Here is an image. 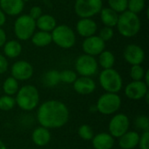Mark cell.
<instances>
[{
	"instance_id": "6da1fadb",
	"label": "cell",
	"mask_w": 149,
	"mask_h": 149,
	"mask_svg": "<svg viewBox=\"0 0 149 149\" xmlns=\"http://www.w3.org/2000/svg\"><path fill=\"white\" fill-rule=\"evenodd\" d=\"M38 120L45 128H58L65 125L69 119L66 106L58 100H48L38 110Z\"/></svg>"
},
{
	"instance_id": "7a4b0ae2",
	"label": "cell",
	"mask_w": 149,
	"mask_h": 149,
	"mask_svg": "<svg viewBox=\"0 0 149 149\" xmlns=\"http://www.w3.org/2000/svg\"><path fill=\"white\" fill-rule=\"evenodd\" d=\"M116 26L119 32L123 37L132 38L140 31L141 23L137 14L129 10H125L119 15Z\"/></svg>"
},
{
	"instance_id": "3957f363",
	"label": "cell",
	"mask_w": 149,
	"mask_h": 149,
	"mask_svg": "<svg viewBox=\"0 0 149 149\" xmlns=\"http://www.w3.org/2000/svg\"><path fill=\"white\" fill-rule=\"evenodd\" d=\"M15 100L21 109L24 111L33 110L37 107L39 101L38 89L31 85L24 86L17 91Z\"/></svg>"
},
{
	"instance_id": "277c9868",
	"label": "cell",
	"mask_w": 149,
	"mask_h": 149,
	"mask_svg": "<svg viewBox=\"0 0 149 149\" xmlns=\"http://www.w3.org/2000/svg\"><path fill=\"white\" fill-rule=\"evenodd\" d=\"M52 40L59 47L69 49L76 42V36L72 29L65 24L57 25L52 31Z\"/></svg>"
},
{
	"instance_id": "5b68a950",
	"label": "cell",
	"mask_w": 149,
	"mask_h": 149,
	"mask_svg": "<svg viewBox=\"0 0 149 149\" xmlns=\"http://www.w3.org/2000/svg\"><path fill=\"white\" fill-rule=\"evenodd\" d=\"M100 83L105 91L111 93H116L120 92L123 84L121 76L116 70L113 68L104 69L100 72Z\"/></svg>"
},
{
	"instance_id": "8992f818",
	"label": "cell",
	"mask_w": 149,
	"mask_h": 149,
	"mask_svg": "<svg viewBox=\"0 0 149 149\" xmlns=\"http://www.w3.org/2000/svg\"><path fill=\"white\" fill-rule=\"evenodd\" d=\"M36 21L29 15H21L14 23V32L19 40H28L34 34Z\"/></svg>"
},
{
	"instance_id": "52a82bcc",
	"label": "cell",
	"mask_w": 149,
	"mask_h": 149,
	"mask_svg": "<svg viewBox=\"0 0 149 149\" xmlns=\"http://www.w3.org/2000/svg\"><path fill=\"white\" fill-rule=\"evenodd\" d=\"M102 5V0H76L74 10L81 18H90L100 12Z\"/></svg>"
},
{
	"instance_id": "ba28073f",
	"label": "cell",
	"mask_w": 149,
	"mask_h": 149,
	"mask_svg": "<svg viewBox=\"0 0 149 149\" xmlns=\"http://www.w3.org/2000/svg\"><path fill=\"white\" fill-rule=\"evenodd\" d=\"M121 100L118 94L107 93L100 96L98 100L96 109L102 114L114 113L120 107Z\"/></svg>"
},
{
	"instance_id": "9c48e42d",
	"label": "cell",
	"mask_w": 149,
	"mask_h": 149,
	"mask_svg": "<svg viewBox=\"0 0 149 149\" xmlns=\"http://www.w3.org/2000/svg\"><path fill=\"white\" fill-rule=\"evenodd\" d=\"M75 67L77 72L81 76L90 77L97 72L98 63L93 56L84 54L77 58Z\"/></svg>"
},
{
	"instance_id": "30bf717a",
	"label": "cell",
	"mask_w": 149,
	"mask_h": 149,
	"mask_svg": "<svg viewBox=\"0 0 149 149\" xmlns=\"http://www.w3.org/2000/svg\"><path fill=\"white\" fill-rule=\"evenodd\" d=\"M129 124V119L127 115L123 113L116 114L109 123L110 134L113 137L120 138L128 131Z\"/></svg>"
},
{
	"instance_id": "8fae6325",
	"label": "cell",
	"mask_w": 149,
	"mask_h": 149,
	"mask_svg": "<svg viewBox=\"0 0 149 149\" xmlns=\"http://www.w3.org/2000/svg\"><path fill=\"white\" fill-rule=\"evenodd\" d=\"M105 42L99 36L95 35L86 38L82 44V48L85 53L93 57L100 55L105 50Z\"/></svg>"
},
{
	"instance_id": "7c38bea8",
	"label": "cell",
	"mask_w": 149,
	"mask_h": 149,
	"mask_svg": "<svg viewBox=\"0 0 149 149\" xmlns=\"http://www.w3.org/2000/svg\"><path fill=\"white\" fill-rule=\"evenodd\" d=\"M12 77L17 80H27L33 74V68L27 61L20 60L13 64L11 66Z\"/></svg>"
},
{
	"instance_id": "4fadbf2b",
	"label": "cell",
	"mask_w": 149,
	"mask_h": 149,
	"mask_svg": "<svg viewBox=\"0 0 149 149\" xmlns=\"http://www.w3.org/2000/svg\"><path fill=\"white\" fill-rule=\"evenodd\" d=\"M124 58L126 61L132 65H141L145 58V52L143 49L134 44L128 45L124 51Z\"/></svg>"
},
{
	"instance_id": "5bb4252c",
	"label": "cell",
	"mask_w": 149,
	"mask_h": 149,
	"mask_svg": "<svg viewBox=\"0 0 149 149\" xmlns=\"http://www.w3.org/2000/svg\"><path fill=\"white\" fill-rule=\"evenodd\" d=\"M148 86L146 85V83L141 80L133 81L126 86L125 93L127 97H128L131 100H141L143 99L148 93Z\"/></svg>"
},
{
	"instance_id": "9a60e30c",
	"label": "cell",
	"mask_w": 149,
	"mask_h": 149,
	"mask_svg": "<svg viewBox=\"0 0 149 149\" xmlns=\"http://www.w3.org/2000/svg\"><path fill=\"white\" fill-rule=\"evenodd\" d=\"M24 6L23 0H0V8L4 14L17 16L20 14Z\"/></svg>"
},
{
	"instance_id": "2e32d148",
	"label": "cell",
	"mask_w": 149,
	"mask_h": 149,
	"mask_svg": "<svg viewBox=\"0 0 149 149\" xmlns=\"http://www.w3.org/2000/svg\"><path fill=\"white\" fill-rule=\"evenodd\" d=\"M74 90L81 94V95H87L92 93L96 87L95 82L90 77H80L77 79L73 83Z\"/></svg>"
},
{
	"instance_id": "e0dca14e",
	"label": "cell",
	"mask_w": 149,
	"mask_h": 149,
	"mask_svg": "<svg viewBox=\"0 0 149 149\" xmlns=\"http://www.w3.org/2000/svg\"><path fill=\"white\" fill-rule=\"evenodd\" d=\"M97 24L91 18H81L76 25L78 33L85 38L93 36L97 31Z\"/></svg>"
},
{
	"instance_id": "ac0fdd59",
	"label": "cell",
	"mask_w": 149,
	"mask_h": 149,
	"mask_svg": "<svg viewBox=\"0 0 149 149\" xmlns=\"http://www.w3.org/2000/svg\"><path fill=\"white\" fill-rule=\"evenodd\" d=\"M113 145L114 140L110 134L101 133L93 138V146L95 149H112Z\"/></svg>"
},
{
	"instance_id": "d6986e66",
	"label": "cell",
	"mask_w": 149,
	"mask_h": 149,
	"mask_svg": "<svg viewBox=\"0 0 149 149\" xmlns=\"http://www.w3.org/2000/svg\"><path fill=\"white\" fill-rule=\"evenodd\" d=\"M140 135L138 133L131 131L127 132L120 137L119 145L122 149H134L139 143Z\"/></svg>"
},
{
	"instance_id": "ffe728a7",
	"label": "cell",
	"mask_w": 149,
	"mask_h": 149,
	"mask_svg": "<svg viewBox=\"0 0 149 149\" xmlns=\"http://www.w3.org/2000/svg\"><path fill=\"white\" fill-rule=\"evenodd\" d=\"M56 26H57L56 19L49 14L41 15L36 20V27H38L40 31H47V32L52 31V30Z\"/></svg>"
},
{
	"instance_id": "44dd1931",
	"label": "cell",
	"mask_w": 149,
	"mask_h": 149,
	"mask_svg": "<svg viewBox=\"0 0 149 149\" xmlns=\"http://www.w3.org/2000/svg\"><path fill=\"white\" fill-rule=\"evenodd\" d=\"M100 19L105 26L114 27L117 24L119 15L111 8H102L100 10Z\"/></svg>"
},
{
	"instance_id": "7402d4cb",
	"label": "cell",
	"mask_w": 149,
	"mask_h": 149,
	"mask_svg": "<svg viewBox=\"0 0 149 149\" xmlns=\"http://www.w3.org/2000/svg\"><path fill=\"white\" fill-rule=\"evenodd\" d=\"M51 140V134L47 128L45 127H38L32 133V141L33 142L39 147L45 146L49 143Z\"/></svg>"
},
{
	"instance_id": "603a6c76",
	"label": "cell",
	"mask_w": 149,
	"mask_h": 149,
	"mask_svg": "<svg viewBox=\"0 0 149 149\" xmlns=\"http://www.w3.org/2000/svg\"><path fill=\"white\" fill-rule=\"evenodd\" d=\"M22 52V45L17 40H10L6 42L3 45L4 54L10 58H17L20 55Z\"/></svg>"
},
{
	"instance_id": "cb8c5ba5",
	"label": "cell",
	"mask_w": 149,
	"mask_h": 149,
	"mask_svg": "<svg viewBox=\"0 0 149 149\" xmlns=\"http://www.w3.org/2000/svg\"><path fill=\"white\" fill-rule=\"evenodd\" d=\"M52 34L47 31H38L34 32V34L31 36V42L33 45L38 47H44L52 43Z\"/></svg>"
},
{
	"instance_id": "d4e9b609",
	"label": "cell",
	"mask_w": 149,
	"mask_h": 149,
	"mask_svg": "<svg viewBox=\"0 0 149 149\" xmlns=\"http://www.w3.org/2000/svg\"><path fill=\"white\" fill-rule=\"evenodd\" d=\"M115 62V58L114 55L109 52V51H103L100 54L99 58V63L101 67L104 69H111L113 68V65Z\"/></svg>"
},
{
	"instance_id": "484cf974",
	"label": "cell",
	"mask_w": 149,
	"mask_h": 149,
	"mask_svg": "<svg viewBox=\"0 0 149 149\" xmlns=\"http://www.w3.org/2000/svg\"><path fill=\"white\" fill-rule=\"evenodd\" d=\"M60 82L59 72L56 70L47 72L43 77V83L47 87H53Z\"/></svg>"
},
{
	"instance_id": "4316f807",
	"label": "cell",
	"mask_w": 149,
	"mask_h": 149,
	"mask_svg": "<svg viewBox=\"0 0 149 149\" xmlns=\"http://www.w3.org/2000/svg\"><path fill=\"white\" fill-rule=\"evenodd\" d=\"M3 92L7 95H9V96L14 95L18 91V83H17V80L15 79L13 77L7 78L4 80V82H3Z\"/></svg>"
},
{
	"instance_id": "83f0119b",
	"label": "cell",
	"mask_w": 149,
	"mask_h": 149,
	"mask_svg": "<svg viewBox=\"0 0 149 149\" xmlns=\"http://www.w3.org/2000/svg\"><path fill=\"white\" fill-rule=\"evenodd\" d=\"M145 6H146L145 0H128L127 2L128 10L137 15L138 13L141 12L145 9Z\"/></svg>"
},
{
	"instance_id": "f1b7e54d",
	"label": "cell",
	"mask_w": 149,
	"mask_h": 149,
	"mask_svg": "<svg viewBox=\"0 0 149 149\" xmlns=\"http://www.w3.org/2000/svg\"><path fill=\"white\" fill-rule=\"evenodd\" d=\"M109 8L113 10L117 13H121L127 9L128 0H107Z\"/></svg>"
},
{
	"instance_id": "f546056e",
	"label": "cell",
	"mask_w": 149,
	"mask_h": 149,
	"mask_svg": "<svg viewBox=\"0 0 149 149\" xmlns=\"http://www.w3.org/2000/svg\"><path fill=\"white\" fill-rule=\"evenodd\" d=\"M16 105V100L11 96L5 95L0 98V109L3 111H9Z\"/></svg>"
},
{
	"instance_id": "4dcf8cb0",
	"label": "cell",
	"mask_w": 149,
	"mask_h": 149,
	"mask_svg": "<svg viewBox=\"0 0 149 149\" xmlns=\"http://www.w3.org/2000/svg\"><path fill=\"white\" fill-rule=\"evenodd\" d=\"M145 70L141 65H133L130 71L131 78L134 79V81H140L144 79L145 75Z\"/></svg>"
},
{
	"instance_id": "1f68e13d",
	"label": "cell",
	"mask_w": 149,
	"mask_h": 149,
	"mask_svg": "<svg viewBox=\"0 0 149 149\" xmlns=\"http://www.w3.org/2000/svg\"><path fill=\"white\" fill-rule=\"evenodd\" d=\"M59 77H60V81L66 83V84H72L74 83V81L78 79L77 74L71 70H65L59 72Z\"/></svg>"
},
{
	"instance_id": "d6a6232c",
	"label": "cell",
	"mask_w": 149,
	"mask_h": 149,
	"mask_svg": "<svg viewBox=\"0 0 149 149\" xmlns=\"http://www.w3.org/2000/svg\"><path fill=\"white\" fill-rule=\"evenodd\" d=\"M79 135L86 141H90L93 138V131L92 127L88 125H82L79 128Z\"/></svg>"
},
{
	"instance_id": "836d02e7",
	"label": "cell",
	"mask_w": 149,
	"mask_h": 149,
	"mask_svg": "<svg viewBox=\"0 0 149 149\" xmlns=\"http://www.w3.org/2000/svg\"><path fill=\"white\" fill-rule=\"evenodd\" d=\"M138 129L143 130L144 132L149 131V120L146 116H139L134 122Z\"/></svg>"
},
{
	"instance_id": "e575fe53",
	"label": "cell",
	"mask_w": 149,
	"mask_h": 149,
	"mask_svg": "<svg viewBox=\"0 0 149 149\" xmlns=\"http://www.w3.org/2000/svg\"><path fill=\"white\" fill-rule=\"evenodd\" d=\"M99 37H100L104 42L110 40V39L113 37V28L107 27V26L103 27V28L100 30V31Z\"/></svg>"
},
{
	"instance_id": "d590c367",
	"label": "cell",
	"mask_w": 149,
	"mask_h": 149,
	"mask_svg": "<svg viewBox=\"0 0 149 149\" xmlns=\"http://www.w3.org/2000/svg\"><path fill=\"white\" fill-rule=\"evenodd\" d=\"M141 149H149V131H146L139 139V143Z\"/></svg>"
},
{
	"instance_id": "8d00e7d4",
	"label": "cell",
	"mask_w": 149,
	"mask_h": 149,
	"mask_svg": "<svg viewBox=\"0 0 149 149\" xmlns=\"http://www.w3.org/2000/svg\"><path fill=\"white\" fill-rule=\"evenodd\" d=\"M42 15V9L39 6H33L31 10H30V14L29 16L33 18L35 21Z\"/></svg>"
},
{
	"instance_id": "74e56055",
	"label": "cell",
	"mask_w": 149,
	"mask_h": 149,
	"mask_svg": "<svg viewBox=\"0 0 149 149\" xmlns=\"http://www.w3.org/2000/svg\"><path fill=\"white\" fill-rule=\"evenodd\" d=\"M8 61L4 56L0 54V74L4 73L8 70Z\"/></svg>"
},
{
	"instance_id": "f35d334b",
	"label": "cell",
	"mask_w": 149,
	"mask_h": 149,
	"mask_svg": "<svg viewBox=\"0 0 149 149\" xmlns=\"http://www.w3.org/2000/svg\"><path fill=\"white\" fill-rule=\"evenodd\" d=\"M5 43H6V33L4 30H3L0 27V47L3 46Z\"/></svg>"
},
{
	"instance_id": "ab89813d",
	"label": "cell",
	"mask_w": 149,
	"mask_h": 149,
	"mask_svg": "<svg viewBox=\"0 0 149 149\" xmlns=\"http://www.w3.org/2000/svg\"><path fill=\"white\" fill-rule=\"evenodd\" d=\"M6 21V17H5V14L2 11V10L0 9V27L3 26L4 24Z\"/></svg>"
},
{
	"instance_id": "60d3db41",
	"label": "cell",
	"mask_w": 149,
	"mask_h": 149,
	"mask_svg": "<svg viewBox=\"0 0 149 149\" xmlns=\"http://www.w3.org/2000/svg\"><path fill=\"white\" fill-rule=\"evenodd\" d=\"M144 78H145V80H146V85L148 86H149V71L148 70L146 72H145V75H144Z\"/></svg>"
},
{
	"instance_id": "b9f144b4",
	"label": "cell",
	"mask_w": 149,
	"mask_h": 149,
	"mask_svg": "<svg viewBox=\"0 0 149 149\" xmlns=\"http://www.w3.org/2000/svg\"><path fill=\"white\" fill-rule=\"evenodd\" d=\"M0 149H7V148L5 147V145L3 144V142L0 140Z\"/></svg>"
},
{
	"instance_id": "7bdbcfd3",
	"label": "cell",
	"mask_w": 149,
	"mask_h": 149,
	"mask_svg": "<svg viewBox=\"0 0 149 149\" xmlns=\"http://www.w3.org/2000/svg\"><path fill=\"white\" fill-rule=\"evenodd\" d=\"M24 2H27V1H29V0H23Z\"/></svg>"
}]
</instances>
